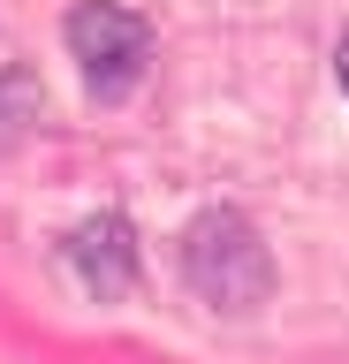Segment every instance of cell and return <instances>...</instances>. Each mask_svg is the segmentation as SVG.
Returning <instances> with one entry per match:
<instances>
[{"label":"cell","instance_id":"obj_1","mask_svg":"<svg viewBox=\"0 0 349 364\" xmlns=\"http://www.w3.org/2000/svg\"><path fill=\"white\" fill-rule=\"evenodd\" d=\"M183 273L220 311H258L274 289V258H266V243L243 213H198L183 228Z\"/></svg>","mask_w":349,"mask_h":364},{"label":"cell","instance_id":"obj_2","mask_svg":"<svg viewBox=\"0 0 349 364\" xmlns=\"http://www.w3.org/2000/svg\"><path fill=\"white\" fill-rule=\"evenodd\" d=\"M61 31H69V53H76V68H84V84H92L99 99L137 91L144 61H152V31H144L129 8H114V0H84Z\"/></svg>","mask_w":349,"mask_h":364},{"label":"cell","instance_id":"obj_4","mask_svg":"<svg viewBox=\"0 0 349 364\" xmlns=\"http://www.w3.org/2000/svg\"><path fill=\"white\" fill-rule=\"evenodd\" d=\"M334 76H342V91H349V31H342V46H334Z\"/></svg>","mask_w":349,"mask_h":364},{"label":"cell","instance_id":"obj_3","mask_svg":"<svg viewBox=\"0 0 349 364\" xmlns=\"http://www.w3.org/2000/svg\"><path fill=\"white\" fill-rule=\"evenodd\" d=\"M69 266L84 289L99 296H122L129 281H137V235H129V220L122 213H99V220H84L69 235Z\"/></svg>","mask_w":349,"mask_h":364}]
</instances>
